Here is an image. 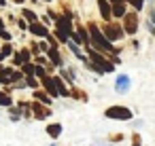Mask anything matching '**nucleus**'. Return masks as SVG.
Returning <instances> with one entry per match:
<instances>
[{
    "instance_id": "obj_38",
    "label": "nucleus",
    "mask_w": 155,
    "mask_h": 146,
    "mask_svg": "<svg viewBox=\"0 0 155 146\" xmlns=\"http://www.w3.org/2000/svg\"><path fill=\"white\" fill-rule=\"evenodd\" d=\"M0 30H5V21H2V17H0Z\"/></svg>"
},
{
    "instance_id": "obj_9",
    "label": "nucleus",
    "mask_w": 155,
    "mask_h": 146,
    "mask_svg": "<svg viewBox=\"0 0 155 146\" xmlns=\"http://www.w3.org/2000/svg\"><path fill=\"white\" fill-rule=\"evenodd\" d=\"M98 11H100V17L104 24L113 21V2L110 0H98Z\"/></svg>"
},
{
    "instance_id": "obj_19",
    "label": "nucleus",
    "mask_w": 155,
    "mask_h": 146,
    "mask_svg": "<svg viewBox=\"0 0 155 146\" xmlns=\"http://www.w3.org/2000/svg\"><path fill=\"white\" fill-rule=\"evenodd\" d=\"M21 17H24L28 24H34V21H38V15H36L32 9H21Z\"/></svg>"
},
{
    "instance_id": "obj_14",
    "label": "nucleus",
    "mask_w": 155,
    "mask_h": 146,
    "mask_svg": "<svg viewBox=\"0 0 155 146\" xmlns=\"http://www.w3.org/2000/svg\"><path fill=\"white\" fill-rule=\"evenodd\" d=\"M45 131H47V135H49L51 140H58V138L62 135L64 127H62V123H49V125L45 127Z\"/></svg>"
},
{
    "instance_id": "obj_33",
    "label": "nucleus",
    "mask_w": 155,
    "mask_h": 146,
    "mask_svg": "<svg viewBox=\"0 0 155 146\" xmlns=\"http://www.w3.org/2000/svg\"><path fill=\"white\" fill-rule=\"evenodd\" d=\"M17 26H19V30H26V32H28V26H30V24H28L26 19H19V21H17Z\"/></svg>"
},
{
    "instance_id": "obj_13",
    "label": "nucleus",
    "mask_w": 155,
    "mask_h": 146,
    "mask_svg": "<svg viewBox=\"0 0 155 146\" xmlns=\"http://www.w3.org/2000/svg\"><path fill=\"white\" fill-rule=\"evenodd\" d=\"M45 55L49 57V62H51L55 68H62V66H64V59H62V55H60V49H53V47H51Z\"/></svg>"
},
{
    "instance_id": "obj_4",
    "label": "nucleus",
    "mask_w": 155,
    "mask_h": 146,
    "mask_svg": "<svg viewBox=\"0 0 155 146\" xmlns=\"http://www.w3.org/2000/svg\"><path fill=\"white\" fill-rule=\"evenodd\" d=\"M19 81H26V74L21 70H17L15 66H9V68L0 66V83L2 85H15Z\"/></svg>"
},
{
    "instance_id": "obj_26",
    "label": "nucleus",
    "mask_w": 155,
    "mask_h": 146,
    "mask_svg": "<svg viewBox=\"0 0 155 146\" xmlns=\"http://www.w3.org/2000/svg\"><path fill=\"white\" fill-rule=\"evenodd\" d=\"M45 40H47V43H49V45H51V47H53V49H60V45H62V43H60V40H58V36H55V34H53V32H51V34H49V36H47V38H45Z\"/></svg>"
},
{
    "instance_id": "obj_6",
    "label": "nucleus",
    "mask_w": 155,
    "mask_h": 146,
    "mask_svg": "<svg viewBox=\"0 0 155 146\" xmlns=\"http://www.w3.org/2000/svg\"><path fill=\"white\" fill-rule=\"evenodd\" d=\"M121 26H123L125 34L134 36V34L138 32V26H140V21H138V11H136V9H134V11H127V13L123 15V21H121Z\"/></svg>"
},
{
    "instance_id": "obj_34",
    "label": "nucleus",
    "mask_w": 155,
    "mask_h": 146,
    "mask_svg": "<svg viewBox=\"0 0 155 146\" xmlns=\"http://www.w3.org/2000/svg\"><path fill=\"white\" fill-rule=\"evenodd\" d=\"M38 47H41V51H43V53H47V51L51 49V45H49V43H38Z\"/></svg>"
},
{
    "instance_id": "obj_11",
    "label": "nucleus",
    "mask_w": 155,
    "mask_h": 146,
    "mask_svg": "<svg viewBox=\"0 0 155 146\" xmlns=\"http://www.w3.org/2000/svg\"><path fill=\"white\" fill-rule=\"evenodd\" d=\"M41 87H43V89H45L53 100H55V97H60V91H58V85H55L53 76H49V74H47L45 78H41Z\"/></svg>"
},
{
    "instance_id": "obj_44",
    "label": "nucleus",
    "mask_w": 155,
    "mask_h": 146,
    "mask_svg": "<svg viewBox=\"0 0 155 146\" xmlns=\"http://www.w3.org/2000/svg\"><path fill=\"white\" fill-rule=\"evenodd\" d=\"M43 2H51V0H43Z\"/></svg>"
},
{
    "instance_id": "obj_22",
    "label": "nucleus",
    "mask_w": 155,
    "mask_h": 146,
    "mask_svg": "<svg viewBox=\"0 0 155 146\" xmlns=\"http://www.w3.org/2000/svg\"><path fill=\"white\" fill-rule=\"evenodd\" d=\"M0 51H2V55L5 57H11L15 51H13V45H11V40H5V45L2 47H0Z\"/></svg>"
},
{
    "instance_id": "obj_8",
    "label": "nucleus",
    "mask_w": 155,
    "mask_h": 146,
    "mask_svg": "<svg viewBox=\"0 0 155 146\" xmlns=\"http://www.w3.org/2000/svg\"><path fill=\"white\" fill-rule=\"evenodd\" d=\"M28 32H30L32 36H36V38H47V36L51 34L49 26H45L43 21H34V24H30V26H28Z\"/></svg>"
},
{
    "instance_id": "obj_41",
    "label": "nucleus",
    "mask_w": 155,
    "mask_h": 146,
    "mask_svg": "<svg viewBox=\"0 0 155 146\" xmlns=\"http://www.w3.org/2000/svg\"><path fill=\"white\" fill-rule=\"evenodd\" d=\"M110 2H123V0H110Z\"/></svg>"
},
{
    "instance_id": "obj_17",
    "label": "nucleus",
    "mask_w": 155,
    "mask_h": 146,
    "mask_svg": "<svg viewBox=\"0 0 155 146\" xmlns=\"http://www.w3.org/2000/svg\"><path fill=\"white\" fill-rule=\"evenodd\" d=\"M77 34H79V38H81V45L85 47V45H91V38H89V30H87V26L83 28V26H77Z\"/></svg>"
},
{
    "instance_id": "obj_18",
    "label": "nucleus",
    "mask_w": 155,
    "mask_h": 146,
    "mask_svg": "<svg viewBox=\"0 0 155 146\" xmlns=\"http://www.w3.org/2000/svg\"><path fill=\"white\" fill-rule=\"evenodd\" d=\"M60 76H62V78H64L68 85H74V78H77L74 70H68V68L64 70V66H62V68H60Z\"/></svg>"
},
{
    "instance_id": "obj_24",
    "label": "nucleus",
    "mask_w": 155,
    "mask_h": 146,
    "mask_svg": "<svg viewBox=\"0 0 155 146\" xmlns=\"http://www.w3.org/2000/svg\"><path fill=\"white\" fill-rule=\"evenodd\" d=\"M26 87H30V89H38L41 87V83L36 81V74L34 76H26Z\"/></svg>"
},
{
    "instance_id": "obj_32",
    "label": "nucleus",
    "mask_w": 155,
    "mask_h": 146,
    "mask_svg": "<svg viewBox=\"0 0 155 146\" xmlns=\"http://www.w3.org/2000/svg\"><path fill=\"white\" fill-rule=\"evenodd\" d=\"M0 38H2V40H11V38H13V34H11V32H7V28H5V30H0Z\"/></svg>"
},
{
    "instance_id": "obj_31",
    "label": "nucleus",
    "mask_w": 155,
    "mask_h": 146,
    "mask_svg": "<svg viewBox=\"0 0 155 146\" xmlns=\"http://www.w3.org/2000/svg\"><path fill=\"white\" fill-rule=\"evenodd\" d=\"M30 51H32V55H41V53H43L41 47H38V43H32V45H30Z\"/></svg>"
},
{
    "instance_id": "obj_30",
    "label": "nucleus",
    "mask_w": 155,
    "mask_h": 146,
    "mask_svg": "<svg viewBox=\"0 0 155 146\" xmlns=\"http://www.w3.org/2000/svg\"><path fill=\"white\" fill-rule=\"evenodd\" d=\"M132 146H142V138H140V133H138V131H134V133H132Z\"/></svg>"
},
{
    "instance_id": "obj_36",
    "label": "nucleus",
    "mask_w": 155,
    "mask_h": 146,
    "mask_svg": "<svg viewBox=\"0 0 155 146\" xmlns=\"http://www.w3.org/2000/svg\"><path fill=\"white\" fill-rule=\"evenodd\" d=\"M121 140H123V135H121V133H117V135H113V138H110V142H113V144H115V142H121Z\"/></svg>"
},
{
    "instance_id": "obj_7",
    "label": "nucleus",
    "mask_w": 155,
    "mask_h": 146,
    "mask_svg": "<svg viewBox=\"0 0 155 146\" xmlns=\"http://www.w3.org/2000/svg\"><path fill=\"white\" fill-rule=\"evenodd\" d=\"M130 89H132V78L127 74H117V78H115V93L125 95Z\"/></svg>"
},
{
    "instance_id": "obj_10",
    "label": "nucleus",
    "mask_w": 155,
    "mask_h": 146,
    "mask_svg": "<svg viewBox=\"0 0 155 146\" xmlns=\"http://www.w3.org/2000/svg\"><path fill=\"white\" fill-rule=\"evenodd\" d=\"M32 112H34V119L36 121H45L49 114H51V108L47 104H41L36 100H32Z\"/></svg>"
},
{
    "instance_id": "obj_12",
    "label": "nucleus",
    "mask_w": 155,
    "mask_h": 146,
    "mask_svg": "<svg viewBox=\"0 0 155 146\" xmlns=\"http://www.w3.org/2000/svg\"><path fill=\"white\" fill-rule=\"evenodd\" d=\"M32 97H34L36 102H41V104H47V106H51V102H53V97H51L45 89H32Z\"/></svg>"
},
{
    "instance_id": "obj_2",
    "label": "nucleus",
    "mask_w": 155,
    "mask_h": 146,
    "mask_svg": "<svg viewBox=\"0 0 155 146\" xmlns=\"http://www.w3.org/2000/svg\"><path fill=\"white\" fill-rule=\"evenodd\" d=\"M85 53H87L89 62H94V64H96V66H100V68H104V72H106V74L115 70V62H113V59H108L102 51L94 49L91 45H85Z\"/></svg>"
},
{
    "instance_id": "obj_20",
    "label": "nucleus",
    "mask_w": 155,
    "mask_h": 146,
    "mask_svg": "<svg viewBox=\"0 0 155 146\" xmlns=\"http://www.w3.org/2000/svg\"><path fill=\"white\" fill-rule=\"evenodd\" d=\"M0 106H5V108H11L13 106V97L5 91H0Z\"/></svg>"
},
{
    "instance_id": "obj_29",
    "label": "nucleus",
    "mask_w": 155,
    "mask_h": 146,
    "mask_svg": "<svg viewBox=\"0 0 155 146\" xmlns=\"http://www.w3.org/2000/svg\"><path fill=\"white\" fill-rule=\"evenodd\" d=\"M45 76H47V66L36 64V78H45Z\"/></svg>"
},
{
    "instance_id": "obj_43",
    "label": "nucleus",
    "mask_w": 155,
    "mask_h": 146,
    "mask_svg": "<svg viewBox=\"0 0 155 146\" xmlns=\"http://www.w3.org/2000/svg\"><path fill=\"white\" fill-rule=\"evenodd\" d=\"M49 146H58V144H55V142H53V144H49Z\"/></svg>"
},
{
    "instance_id": "obj_28",
    "label": "nucleus",
    "mask_w": 155,
    "mask_h": 146,
    "mask_svg": "<svg viewBox=\"0 0 155 146\" xmlns=\"http://www.w3.org/2000/svg\"><path fill=\"white\" fill-rule=\"evenodd\" d=\"M127 5H130V7H134L136 11H142V7H144V0H127Z\"/></svg>"
},
{
    "instance_id": "obj_37",
    "label": "nucleus",
    "mask_w": 155,
    "mask_h": 146,
    "mask_svg": "<svg viewBox=\"0 0 155 146\" xmlns=\"http://www.w3.org/2000/svg\"><path fill=\"white\" fill-rule=\"evenodd\" d=\"M149 21H151V24H155V9L149 13Z\"/></svg>"
},
{
    "instance_id": "obj_21",
    "label": "nucleus",
    "mask_w": 155,
    "mask_h": 146,
    "mask_svg": "<svg viewBox=\"0 0 155 146\" xmlns=\"http://www.w3.org/2000/svg\"><path fill=\"white\" fill-rule=\"evenodd\" d=\"M21 72H24L26 76H34V74H36V66H34L32 62H28V64L21 66Z\"/></svg>"
},
{
    "instance_id": "obj_25",
    "label": "nucleus",
    "mask_w": 155,
    "mask_h": 146,
    "mask_svg": "<svg viewBox=\"0 0 155 146\" xmlns=\"http://www.w3.org/2000/svg\"><path fill=\"white\" fill-rule=\"evenodd\" d=\"M21 116H24V112H21L19 108H13V106H11V110H9V119H11V121H19Z\"/></svg>"
},
{
    "instance_id": "obj_42",
    "label": "nucleus",
    "mask_w": 155,
    "mask_h": 146,
    "mask_svg": "<svg viewBox=\"0 0 155 146\" xmlns=\"http://www.w3.org/2000/svg\"><path fill=\"white\" fill-rule=\"evenodd\" d=\"M100 146H113V144H100Z\"/></svg>"
},
{
    "instance_id": "obj_16",
    "label": "nucleus",
    "mask_w": 155,
    "mask_h": 146,
    "mask_svg": "<svg viewBox=\"0 0 155 146\" xmlns=\"http://www.w3.org/2000/svg\"><path fill=\"white\" fill-rule=\"evenodd\" d=\"M125 13H127L125 2H113V19H123Z\"/></svg>"
},
{
    "instance_id": "obj_35",
    "label": "nucleus",
    "mask_w": 155,
    "mask_h": 146,
    "mask_svg": "<svg viewBox=\"0 0 155 146\" xmlns=\"http://www.w3.org/2000/svg\"><path fill=\"white\" fill-rule=\"evenodd\" d=\"M147 30H149V34H153V36H155V24L147 21Z\"/></svg>"
},
{
    "instance_id": "obj_23",
    "label": "nucleus",
    "mask_w": 155,
    "mask_h": 146,
    "mask_svg": "<svg viewBox=\"0 0 155 146\" xmlns=\"http://www.w3.org/2000/svg\"><path fill=\"white\" fill-rule=\"evenodd\" d=\"M11 62H13V66H15V68H21V66H24V59H21V51H15V53L11 55Z\"/></svg>"
},
{
    "instance_id": "obj_45",
    "label": "nucleus",
    "mask_w": 155,
    "mask_h": 146,
    "mask_svg": "<svg viewBox=\"0 0 155 146\" xmlns=\"http://www.w3.org/2000/svg\"><path fill=\"white\" fill-rule=\"evenodd\" d=\"M0 85H2V83H0Z\"/></svg>"
},
{
    "instance_id": "obj_1",
    "label": "nucleus",
    "mask_w": 155,
    "mask_h": 146,
    "mask_svg": "<svg viewBox=\"0 0 155 146\" xmlns=\"http://www.w3.org/2000/svg\"><path fill=\"white\" fill-rule=\"evenodd\" d=\"M87 30H89V38H91V47H94V49L102 51L104 55H117V53H119V49L113 47L115 43H110V40L106 38V34L98 28V24L89 21V24H87Z\"/></svg>"
},
{
    "instance_id": "obj_39",
    "label": "nucleus",
    "mask_w": 155,
    "mask_h": 146,
    "mask_svg": "<svg viewBox=\"0 0 155 146\" xmlns=\"http://www.w3.org/2000/svg\"><path fill=\"white\" fill-rule=\"evenodd\" d=\"M7 5V0H0V7H5Z\"/></svg>"
},
{
    "instance_id": "obj_40",
    "label": "nucleus",
    "mask_w": 155,
    "mask_h": 146,
    "mask_svg": "<svg viewBox=\"0 0 155 146\" xmlns=\"http://www.w3.org/2000/svg\"><path fill=\"white\" fill-rule=\"evenodd\" d=\"M2 59H5V55H2V51H0V62H2Z\"/></svg>"
},
{
    "instance_id": "obj_15",
    "label": "nucleus",
    "mask_w": 155,
    "mask_h": 146,
    "mask_svg": "<svg viewBox=\"0 0 155 146\" xmlns=\"http://www.w3.org/2000/svg\"><path fill=\"white\" fill-rule=\"evenodd\" d=\"M55 85H58V91H60V97H72V89L64 85V78L62 76H53Z\"/></svg>"
},
{
    "instance_id": "obj_27",
    "label": "nucleus",
    "mask_w": 155,
    "mask_h": 146,
    "mask_svg": "<svg viewBox=\"0 0 155 146\" xmlns=\"http://www.w3.org/2000/svg\"><path fill=\"white\" fill-rule=\"evenodd\" d=\"M72 97L79 100V102H87V93H85V91H79V89H74V87H72Z\"/></svg>"
},
{
    "instance_id": "obj_3",
    "label": "nucleus",
    "mask_w": 155,
    "mask_h": 146,
    "mask_svg": "<svg viewBox=\"0 0 155 146\" xmlns=\"http://www.w3.org/2000/svg\"><path fill=\"white\" fill-rule=\"evenodd\" d=\"M104 116L108 119V121H132L134 119V112L127 108V106H108L106 110H104Z\"/></svg>"
},
{
    "instance_id": "obj_5",
    "label": "nucleus",
    "mask_w": 155,
    "mask_h": 146,
    "mask_svg": "<svg viewBox=\"0 0 155 146\" xmlns=\"http://www.w3.org/2000/svg\"><path fill=\"white\" fill-rule=\"evenodd\" d=\"M102 32L106 34V38H108L110 43H121V40H123V36H125L123 26H121V24H117V21H108V24H104Z\"/></svg>"
}]
</instances>
